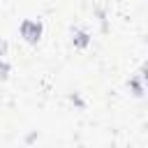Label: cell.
Masks as SVG:
<instances>
[{
  "instance_id": "cell-2",
  "label": "cell",
  "mask_w": 148,
  "mask_h": 148,
  "mask_svg": "<svg viewBox=\"0 0 148 148\" xmlns=\"http://www.w3.org/2000/svg\"><path fill=\"white\" fill-rule=\"evenodd\" d=\"M72 44H74L76 49H86V46L90 44V35H88L86 30L76 28V30H72Z\"/></svg>"
},
{
  "instance_id": "cell-3",
  "label": "cell",
  "mask_w": 148,
  "mask_h": 148,
  "mask_svg": "<svg viewBox=\"0 0 148 148\" xmlns=\"http://www.w3.org/2000/svg\"><path fill=\"white\" fill-rule=\"evenodd\" d=\"M130 88H132V92H134L136 97H141V95H143V72H141V76L130 79Z\"/></svg>"
},
{
  "instance_id": "cell-1",
  "label": "cell",
  "mask_w": 148,
  "mask_h": 148,
  "mask_svg": "<svg viewBox=\"0 0 148 148\" xmlns=\"http://www.w3.org/2000/svg\"><path fill=\"white\" fill-rule=\"evenodd\" d=\"M18 32H21V37H23L28 44H37V42L42 39L44 25H42V21H37V18H25V21L21 23Z\"/></svg>"
},
{
  "instance_id": "cell-4",
  "label": "cell",
  "mask_w": 148,
  "mask_h": 148,
  "mask_svg": "<svg viewBox=\"0 0 148 148\" xmlns=\"http://www.w3.org/2000/svg\"><path fill=\"white\" fill-rule=\"evenodd\" d=\"M7 76H9V62L0 58V79H7Z\"/></svg>"
},
{
  "instance_id": "cell-5",
  "label": "cell",
  "mask_w": 148,
  "mask_h": 148,
  "mask_svg": "<svg viewBox=\"0 0 148 148\" xmlns=\"http://www.w3.org/2000/svg\"><path fill=\"white\" fill-rule=\"evenodd\" d=\"M5 53H7V42H5V39H0V58H2Z\"/></svg>"
}]
</instances>
